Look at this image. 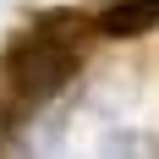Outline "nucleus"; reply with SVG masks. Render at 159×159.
<instances>
[{
  "instance_id": "1",
  "label": "nucleus",
  "mask_w": 159,
  "mask_h": 159,
  "mask_svg": "<svg viewBox=\"0 0 159 159\" xmlns=\"http://www.w3.org/2000/svg\"><path fill=\"white\" fill-rule=\"evenodd\" d=\"M93 28L99 22H88L82 11H44V16H33L28 33H16L11 49H6V82H11V93L28 99V104L61 93L66 82L77 77Z\"/></svg>"
}]
</instances>
